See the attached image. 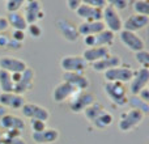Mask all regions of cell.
<instances>
[{
  "mask_svg": "<svg viewBox=\"0 0 149 144\" xmlns=\"http://www.w3.org/2000/svg\"><path fill=\"white\" fill-rule=\"evenodd\" d=\"M105 94L109 97V100L114 103L115 106L123 108L127 105V88L124 84L120 82H105L103 85Z\"/></svg>",
  "mask_w": 149,
  "mask_h": 144,
  "instance_id": "obj_1",
  "label": "cell"
},
{
  "mask_svg": "<svg viewBox=\"0 0 149 144\" xmlns=\"http://www.w3.org/2000/svg\"><path fill=\"white\" fill-rule=\"evenodd\" d=\"M145 115L143 113H140L139 110H134L130 109L128 111H124L120 115V119L118 122V129L122 132H130L132 130H135L136 127H139L143 123Z\"/></svg>",
  "mask_w": 149,
  "mask_h": 144,
  "instance_id": "obj_2",
  "label": "cell"
},
{
  "mask_svg": "<svg viewBox=\"0 0 149 144\" xmlns=\"http://www.w3.org/2000/svg\"><path fill=\"white\" fill-rule=\"evenodd\" d=\"M102 22L105 25V29L113 31L114 34L123 30V21L120 15L111 5H107L102 9Z\"/></svg>",
  "mask_w": 149,
  "mask_h": 144,
  "instance_id": "obj_3",
  "label": "cell"
},
{
  "mask_svg": "<svg viewBox=\"0 0 149 144\" xmlns=\"http://www.w3.org/2000/svg\"><path fill=\"white\" fill-rule=\"evenodd\" d=\"M135 75V70L128 66H119L116 68L109 70L103 73L106 82H120V84H127L132 80Z\"/></svg>",
  "mask_w": 149,
  "mask_h": 144,
  "instance_id": "obj_4",
  "label": "cell"
},
{
  "mask_svg": "<svg viewBox=\"0 0 149 144\" xmlns=\"http://www.w3.org/2000/svg\"><path fill=\"white\" fill-rule=\"evenodd\" d=\"M95 102V97L93 93L84 90V92H77L76 94L68 101V106H70L72 113H84L86 108Z\"/></svg>",
  "mask_w": 149,
  "mask_h": 144,
  "instance_id": "obj_5",
  "label": "cell"
},
{
  "mask_svg": "<svg viewBox=\"0 0 149 144\" xmlns=\"http://www.w3.org/2000/svg\"><path fill=\"white\" fill-rule=\"evenodd\" d=\"M88 63L81 55H65L60 59V68L63 72H72V73H84L88 68Z\"/></svg>",
  "mask_w": 149,
  "mask_h": 144,
  "instance_id": "obj_6",
  "label": "cell"
},
{
  "mask_svg": "<svg viewBox=\"0 0 149 144\" xmlns=\"http://www.w3.org/2000/svg\"><path fill=\"white\" fill-rule=\"evenodd\" d=\"M119 41L126 47L127 50L132 52H139L141 50H145V42L139 34L132 31L120 30L119 31Z\"/></svg>",
  "mask_w": 149,
  "mask_h": 144,
  "instance_id": "obj_7",
  "label": "cell"
},
{
  "mask_svg": "<svg viewBox=\"0 0 149 144\" xmlns=\"http://www.w3.org/2000/svg\"><path fill=\"white\" fill-rule=\"evenodd\" d=\"M21 114L28 119H37V121L47 122L50 119V111L47 108L41 106L38 103L33 102H26L25 105L21 108Z\"/></svg>",
  "mask_w": 149,
  "mask_h": 144,
  "instance_id": "obj_8",
  "label": "cell"
},
{
  "mask_svg": "<svg viewBox=\"0 0 149 144\" xmlns=\"http://www.w3.org/2000/svg\"><path fill=\"white\" fill-rule=\"evenodd\" d=\"M22 15H24V17H25L28 25L37 24L38 21L43 20L45 10L42 9V3L38 1V0H29V1H25Z\"/></svg>",
  "mask_w": 149,
  "mask_h": 144,
  "instance_id": "obj_9",
  "label": "cell"
},
{
  "mask_svg": "<svg viewBox=\"0 0 149 144\" xmlns=\"http://www.w3.org/2000/svg\"><path fill=\"white\" fill-rule=\"evenodd\" d=\"M56 29L60 33V36L68 42H76L79 39V31H77V25H74L72 21L67 20V18H58Z\"/></svg>",
  "mask_w": 149,
  "mask_h": 144,
  "instance_id": "obj_10",
  "label": "cell"
},
{
  "mask_svg": "<svg viewBox=\"0 0 149 144\" xmlns=\"http://www.w3.org/2000/svg\"><path fill=\"white\" fill-rule=\"evenodd\" d=\"M28 68L26 62H24L22 59H18L15 57H0V70L5 71L8 73H21Z\"/></svg>",
  "mask_w": 149,
  "mask_h": 144,
  "instance_id": "obj_11",
  "label": "cell"
},
{
  "mask_svg": "<svg viewBox=\"0 0 149 144\" xmlns=\"http://www.w3.org/2000/svg\"><path fill=\"white\" fill-rule=\"evenodd\" d=\"M149 82V70L148 68H139L135 71L132 80L130 81V93L131 96H137L141 89L148 87Z\"/></svg>",
  "mask_w": 149,
  "mask_h": 144,
  "instance_id": "obj_12",
  "label": "cell"
},
{
  "mask_svg": "<svg viewBox=\"0 0 149 144\" xmlns=\"http://www.w3.org/2000/svg\"><path fill=\"white\" fill-rule=\"evenodd\" d=\"M26 124H25V121L20 117L15 115V114H5L4 117L1 118L0 121V129L5 130V132H21L25 130Z\"/></svg>",
  "mask_w": 149,
  "mask_h": 144,
  "instance_id": "obj_13",
  "label": "cell"
},
{
  "mask_svg": "<svg viewBox=\"0 0 149 144\" xmlns=\"http://www.w3.org/2000/svg\"><path fill=\"white\" fill-rule=\"evenodd\" d=\"M34 77H36V73L31 68H26L25 71L21 73L20 80L15 84V89H13V93L16 94L24 96L25 93H28L29 90L33 88L34 85Z\"/></svg>",
  "mask_w": 149,
  "mask_h": 144,
  "instance_id": "obj_14",
  "label": "cell"
},
{
  "mask_svg": "<svg viewBox=\"0 0 149 144\" xmlns=\"http://www.w3.org/2000/svg\"><path fill=\"white\" fill-rule=\"evenodd\" d=\"M79 90H76L71 84L65 81H62L54 88L51 93V97L55 102H64V101H70Z\"/></svg>",
  "mask_w": 149,
  "mask_h": 144,
  "instance_id": "obj_15",
  "label": "cell"
},
{
  "mask_svg": "<svg viewBox=\"0 0 149 144\" xmlns=\"http://www.w3.org/2000/svg\"><path fill=\"white\" fill-rule=\"evenodd\" d=\"M63 81L68 82L79 92H84V90H88L90 85V81L84 73H72V72H63L62 76Z\"/></svg>",
  "mask_w": 149,
  "mask_h": 144,
  "instance_id": "obj_16",
  "label": "cell"
},
{
  "mask_svg": "<svg viewBox=\"0 0 149 144\" xmlns=\"http://www.w3.org/2000/svg\"><path fill=\"white\" fill-rule=\"evenodd\" d=\"M26 103L25 96H20L16 93H0V106L13 110H21L24 105Z\"/></svg>",
  "mask_w": 149,
  "mask_h": 144,
  "instance_id": "obj_17",
  "label": "cell"
},
{
  "mask_svg": "<svg viewBox=\"0 0 149 144\" xmlns=\"http://www.w3.org/2000/svg\"><path fill=\"white\" fill-rule=\"evenodd\" d=\"M119 66H122V58L119 57V55L109 54L106 58L93 63L92 68H93V71H95V72H103V73H105L106 71L116 68V67H119Z\"/></svg>",
  "mask_w": 149,
  "mask_h": 144,
  "instance_id": "obj_18",
  "label": "cell"
},
{
  "mask_svg": "<svg viewBox=\"0 0 149 144\" xmlns=\"http://www.w3.org/2000/svg\"><path fill=\"white\" fill-rule=\"evenodd\" d=\"M60 136L59 130L56 129H45L43 131L31 132V140L36 144H52L58 142Z\"/></svg>",
  "mask_w": 149,
  "mask_h": 144,
  "instance_id": "obj_19",
  "label": "cell"
},
{
  "mask_svg": "<svg viewBox=\"0 0 149 144\" xmlns=\"http://www.w3.org/2000/svg\"><path fill=\"white\" fill-rule=\"evenodd\" d=\"M148 24H149V16H141L134 13L123 22V30L136 33V31L144 29Z\"/></svg>",
  "mask_w": 149,
  "mask_h": 144,
  "instance_id": "obj_20",
  "label": "cell"
},
{
  "mask_svg": "<svg viewBox=\"0 0 149 144\" xmlns=\"http://www.w3.org/2000/svg\"><path fill=\"white\" fill-rule=\"evenodd\" d=\"M76 15L82 21H102V9H97L81 1L80 7L77 8Z\"/></svg>",
  "mask_w": 149,
  "mask_h": 144,
  "instance_id": "obj_21",
  "label": "cell"
},
{
  "mask_svg": "<svg viewBox=\"0 0 149 144\" xmlns=\"http://www.w3.org/2000/svg\"><path fill=\"white\" fill-rule=\"evenodd\" d=\"M102 30H105V25L102 21H82L80 25H77V31L81 37L95 36Z\"/></svg>",
  "mask_w": 149,
  "mask_h": 144,
  "instance_id": "obj_22",
  "label": "cell"
},
{
  "mask_svg": "<svg viewBox=\"0 0 149 144\" xmlns=\"http://www.w3.org/2000/svg\"><path fill=\"white\" fill-rule=\"evenodd\" d=\"M109 54H110L109 47H89V49L84 50L81 57L84 58V60L88 63V64H89V63L93 64V63L106 58Z\"/></svg>",
  "mask_w": 149,
  "mask_h": 144,
  "instance_id": "obj_23",
  "label": "cell"
},
{
  "mask_svg": "<svg viewBox=\"0 0 149 144\" xmlns=\"http://www.w3.org/2000/svg\"><path fill=\"white\" fill-rule=\"evenodd\" d=\"M8 25L12 26L13 30H22L25 31L28 28V22H26L25 17L21 12H15V13H8L7 17Z\"/></svg>",
  "mask_w": 149,
  "mask_h": 144,
  "instance_id": "obj_24",
  "label": "cell"
},
{
  "mask_svg": "<svg viewBox=\"0 0 149 144\" xmlns=\"http://www.w3.org/2000/svg\"><path fill=\"white\" fill-rule=\"evenodd\" d=\"M114 41H115V34L105 29L94 36V47H109L114 43Z\"/></svg>",
  "mask_w": 149,
  "mask_h": 144,
  "instance_id": "obj_25",
  "label": "cell"
},
{
  "mask_svg": "<svg viewBox=\"0 0 149 144\" xmlns=\"http://www.w3.org/2000/svg\"><path fill=\"white\" fill-rule=\"evenodd\" d=\"M113 122H114L113 114L109 113V111L105 109V110H103L101 114H98L90 123L98 130H105V129H107V127H110L111 124H113Z\"/></svg>",
  "mask_w": 149,
  "mask_h": 144,
  "instance_id": "obj_26",
  "label": "cell"
},
{
  "mask_svg": "<svg viewBox=\"0 0 149 144\" xmlns=\"http://www.w3.org/2000/svg\"><path fill=\"white\" fill-rule=\"evenodd\" d=\"M127 105L131 109H134V110H139L140 113H143L144 115H148L149 114V103L140 100L137 96H130V97L127 98Z\"/></svg>",
  "mask_w": 149,
  "mask_h": 144,
  "instance_id": "obj_27",
  "label": "cell"
},
{
  "mask_svg": "<svg viewBox=\"0 0 149 144\" xmlns=\"http://www.w3.org/2000/svg\"><path fill=\"white\" fill-rule=\"evenodd\" d=\"M15 84L12 81L10 73L0 70V93H13Z\"/></svg>",
  "mask_w": 149,
  "mask_h": 144,
  "instance_id": "obj_28",
  "label": "cell"
},
{
  "mask_svg": "<svg viewBox=\"0 0 149 144\" xmlns=\"http://www.w3.org/2000/svg\"><path fill=\"white\" fill-rule=\"evenodd\" d=\"M132 8H134V10H135V15H141V16L149 15V3L147 0H137V1H134Z\"/></svg>",
  "mask_w": 149,
  "mask_h": 144,
  "instance_id": "obj_29",
  "label": "cell"
},
{
  "mask_svg": "<svg viewBox=\"0 0 149 144\" xmlns=\"http://www.w3.org/2000/svg\"><path fill=\"white\" fill-rule=\"evenodd\" d=\"M25 1L24 0H8L5 3V9L8 13H15V12H20L21 8H24Z\"/></svg>",
  "mask_w": 149,
  "mask_h": 144,
  "instance_id": "obj_30",
  "label": "cell"
},
{
  "mask_svg": "<svg viewBox=\"0 0 149 144\" xmlns=\"http://www.w3.org/2000/svg\"><path fill=\"white\" fill-rule=\"evenodd\" d=\"M135 59L140 64L141 68H148L149 67V52L147 50H141L139 52H135Z\"/></svg>",
  "mask_w": 149,
  "mask_h": 144,
  "instance_id": "obj_31",
  "label": "cell"
},
{
  "mask_svg": "<svg viewBox=\"0 0 149 144\" xmlns=\"http://www.w3.org/2000/svg\"><path fill=\"white\" fill-rule=\"evenodd\" d=\"M26 30H28V34L31 37V38H36V39L41 38L42 33H43L42 28L38 25V24H31V25H28Z\"/></svg>",
  "mask_w": 149,
  "mask_h": 144,
  "instance_id": "obj_32",
  "label": "cell"
},
{
  "mask_svg": "<svg viewBox=\"0 0 149 144\" xmlns=\"http://www.w3.org/2000/svg\"><path fill=\"white\" fill-rule=\"evenodd\" d=\"M45 129H47L46 122L37 121V119H31V121H30V130H31V132H39V131H43Z\"/></svg>",
  "mask_w": 149,
  "mask_h": 144,
  "instance_id": "obj_33",
  "label": "cell"
},
{
  "mask_svg": "<svg viewBox=\"0 0 149 144\" xmlns=\"http://www.w3.org/2000/svg\"><path fill=\"white\" fill-rule=\"evenodd\" d=\"M84 3L93 8H97V9H103V8H106L109 5L107 0H85Z\"/></svg>",
  "mask_w": 149,
  "mask_h": 144,
  "instance_id": "obj_34",
  "label": "cell"
},
{
  "mask_svg": "<svg viewBox=\"0 0 149 144\" xmlns=\"http://www.w3.org/2000/svg\"><path fill=\"white\" fill-rule=\"evenodd\" d=\"M109 5H111L114 9L119 12V10H124L128 7V1L127 0H111L109 1Z\"/></svg>",
  "mask_w": 149,
  "mask_h": 144,
  "instance_id": "obj_35",
  "label": "cell"
},
{
  "mask_svg": "<svg viewBox=\"0 0 149 144\" xmlns=\"http://www.w3.org/2000/svg\"><path fill=\"white\" fill-rule=\"evenodd\" d=\"M25 37H26V33L22 30H13L12 36H10V38L13 39V41L16 42H20V43H24V41H25Z\"/></svg>",
  "mask_w": 149,
  "mask_h": 144,
  "instance_id": "obj_36",
  "label": "cell"
},
{
  "mask_svg": "<svg viewBox=\"0 0 149 144\" xmlns=\"http://www.w3.org/2000/svg\"><path fill=\"white\" fill-rule=\"evenodd\" d=\"M4 140L7 142V144H26L25 139H22L21 135H17V136H10V138H4Z\"/></svg>",
  "mask_w": 149,
  "mask_h": 144,
  "instance_id": "obj_37",
  "label": "cell"
},
{
  "mask_svg": "<svg viewBox=\"0 0 149 144\" xmlns=\"http://www.w3.org/2000/svg\"><path fill=\"white\" fill-rule=\"evenodd\" d=\"M22 45H24V43H20V42H16V41H13L12 38H9V42H8L7 49H8V50H15V51H17V50H21Z\"/></svg>",
  "mask_w": 149,
  "mask_h": 144,
  "instance_id": "obj_38",
  "label": "cell"
},
{
  "mask_svg": "<svg viewBox=\"0 0 149 144\" xmlns=\"http://www.w3.org/2000/svg\"><path fill=\"white\" fill-rule=\"evenodd\" d=\"M137 97H139L140 100H143L144 102H148L149 103V89H148V87L140 90L139 94H137Z\"/></svg>",
  "mask_w": 149,
  "mask_h": 144,
  "instance_id": "obj_39",
  "label": "cell"
},
{
  "mask_svg": "<svg viewBox=\"0 0 149 144\" xmlns=\"http://www.w3.org/2000/svg\"><path fill=\"white\" fill-rule=\"evenodd\" d=\"M65 4H67L68 9H71V10H73V12H76L77 8H79L80 4H81V1H80V0H68Z\"/></svg>",
  "mask_w": 149,
  "mask_h": 144,
  "instance_id": "obj_40",
  "label": "cell"
},
{
  "mask_svg": "<svg viewBox=\"0 0 149 144\" xmlns=\"http://www.w3.org/2000/svg\"><path fill=\"white\" fill-rule=\"evenodd\" d=\"M9 36H7V34L1 33L0 34V49H7L8 46V42H9Z\"/></svg>",
  "mask_w": 149,
  "mask_h": 144,
  "instance_id": "obj_41",
  "label": "cell"
},
{
  "mask_svg": "<svg viewBox=\"0 0 149 144\" xmlns=\"http://www.w3.org/2000/svg\"><path fill=\"white\" fill-rule=\"evenodd\" d=\"M84 45L88 49H89V47H94V36L84 37Z\"/></svg>",
  "mask_w": 149,
  "mask_h": 144,
  "instance_id": "obj_42",
  "label": "cell"
},
{
  "mask_svg": "<svg viewBox=\"0 0 149 144\" xmlns=\"http://www.w3.org/2000/svg\"><path fill=\"white\" fill-rule=\"evenodd\" d=\"M8 28H9V25H8L7 18H5V17H0V34L4 33Z\"/></svg>",
  "mask_w": 149,
  "mask_h": 144,
  "instance_id": "obj_43",
  "label": "cell"
},
{
  "mask_svg": "<svg viewBox=\"0 0 149 144\" xmlns=\"http://www.w3.org/2000/svg\"><path fill=\"white\" fill-rule=\"evenodd\" d=\"M5 114H8V110L5 108H3V106H0V121H1V118L5 115Z\"/></svg>",
  "mask_w": 149,
  "mask_h": 144,
  "instance_id": "obj_44",
  "label": "cell"
}]
</instances>
